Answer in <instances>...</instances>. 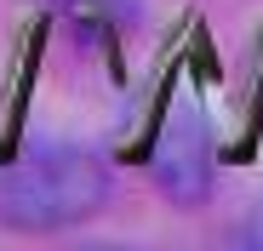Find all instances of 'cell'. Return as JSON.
<instances>
[{"mask_svg": "<svg viewBox=\"0 0 263 251\" xmlns=\"http://www.w3.org/2000/svg\"><path fill=\"white\" fill-rule=\"evenodd\" d=\"M109 165L86 143H29L0 165V228L12 234H63L109 205Z\"/></svg>", "mask_w": 263, "mask_h": 251, "instance_id": "cell-1", "label": "cell"}, {"mask_svg": "<svg viewBox=\"0 0 263 251\" xmlns=\"http://www.w3.org/2000/svg\"><path fill=\"white\" fill-rule=\"evenodd\" d=\"M149 172H155V189L172 200V205H200L212 194V177H217V143H212V126L200 109H172V120L160 126V137H155V160H149Z\"/></svg>", "mask_w": 263, "mask_h": 251, "instance_id": "cell-2", "label": "cell"}, {"mask_svg": "<svg viewBox=\"0 0 263 251\" xmlns=\"http://www.w3.org/2000/svg\"><path fill=\"white\" fill-rule=\"evenodd\" d=\"M58 6L86 29H126V23H138L143 0H58Z\"/></svg>", "mask_w": 263, "mask_h": 251, "instance_id": "cell-3", "label": "cell"}]
</instances>
